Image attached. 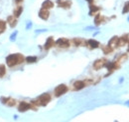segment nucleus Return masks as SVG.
<instances>
[{
    "mask_svg": "<svg viewBox=\"0 0 129 122\" xmlns=\"http://www.w3.org/2000/svg\"><path fill=\"white\" fill-rule=\"evenodd\" d=\"M5 73H6L5 66H4V65H2V64H0V78H1V77H3V76L5 75Z\"/></svg>",
    "mask_w": 129,
    "mask_h": 122,
    "instance_id": "nucleus-20",
    "label": "nucleus"
},
{
    "mask_svg": "<svg viewBox=\"0 0 129 122\" xmlns=\"http://www.w3.org/2000/svg\"><path fill=\"white\" fill-rule=\"evenodd\" d=\"M31 27H32V22H31V21H29V22H28V24H27V26H26V29L28 30V29H30Z\"/></svg>",
    "mask_w": 129,
    "mask_h": 122,
    "instance_id": "nucleus-28",
    "label": "nucleus"
},
{
    "mask_svg": "<svg viewBox=\"0 0 129 122\" xmlns=\"http://www.w3.org/2000/svg\"><path fill=\"white\" fill-rule=\"evenodd\" d=\"M86 1H87L88 3H92V2H93V0H86Z\"/></svg>",
    "mask_w": 129,
    "mask_h": 122,
    "instance_id": "nucleus-33",
    "label": "nucleus"
},
{
    "mask_svg": "<svg viewBox=\"0 0 129 122\" xmlns=\"http://www.w3.org/2000/svg\"><path fill=\"white\" fill-rule=\"evenodd\" d=\"M15 100L14 99H11V98H9V100H8V102L6 103V105H8V106H14L15 105Z\"/></svg>",
    "mask_w": 129,
    "mask_h": 122,
    "instance_id": "nucleus-26",
    "label": "nucleus"
},
{
    "mask_svg": "<svg viewBox=\"0 0 129 122\" xmlns=\"http://www.w3.org/2000/svg\"><path fill=\"white\" fill-rule=\"evenodd\" d=\"M89 15H93L95 12H97L98 10H99V8L98 7H96V6H94V5H90L89 6Z\"/></svg>",
    "mask_w": 129,
    "mask_h": 122,
    "instance_id": "nucleus-16",
    "label": "nucleus"
},
{
    "mask_svg": "<svg viewBox=\"0 0 129 122\" xmlns=\"http://www.w3.org/2000/svg\"><path fill=\"white\" fill-rule=\"evenodd\" d=\"M105 66H106V68H107L108 70H113V69L116 67V65H115L114 62H106V63H105Z\"/></svg>",
    "mask_w": 129,
    "mask_h": 122,
    "instance_id": "nucleus-17",
    "label": "nucleus"
},
{
    "mask_svg": "<svg viewBox=\"0 0 129 122\" xmlns=\"http://www.w3.org/2000/svg\"><path fill=\"white\" fill-rule=\"evenodd\" d=\"M5 29H6V23H5L4 21L0 20V34H1L2 32H4Z\"/></svg>",
    "mask_w": 129,
    "mask_h": 122,
    "instance_id": "nucleus-21",
    "label": "nucleus"
},
{
    "mask_svg": "<svg viewBox=\"0 0 129 122\" xmlns=\"http://www.w3.org/2000/svg\"><path fill=\"white\" fill-rule=\"evenodd\" d=\"M54 6V3L52 2L51 0H45L42 4V7L45 8V9H50V8H53Z\"/></svg>",
    "mask_w": 129,
    "mask_h": 122,
    "instance_id": "nucleus-12",
    "label": "nucleus"
},
{
    "mask_svg": "<svg viewBox=\"0 0 129 122\" xmlns=\"http://www.w3.org/2000/svg\"><path fill=\"white\" fill-rule=\"evenodd\" d=\"M82 40L80 39V38H75L74 39V44L76 45V46H79V45H81L82 44Z\"/></svg>",
    "mask_w": 129,
    "mask_h": 122,
    "instance_id": "nucleus-23",
    "label": "nucleus"
},
{
    "mask_svg": "<svg viewBox=\"0 0 129 122\" xmlns=\"http://www.w3.org/2000/svg\"><path fill=\"white\" fill-rule=\"evenodd\" d=\"M57 3L59 4L60 7H63V8H70L72 5V2L69 0H58Z\"/></svg>",
    "mask_w": 129,
    "mask_h": 122,
    "instance_id": "nucleus-8",
    "label": "nucleus"
},
{
    "mask_svg": "<svg viewBox=\"0 0 129 122\" xmlns=\"http://www.w3.org/2000/svg\"><path fill=\"white\" fill-rule=\"evenodd\" d=\"M55 43H56L57 46H59V47H64V48L69 47V45H70L69 40L66 39V38H59Z\"/></svg>",
    "mask_w": 129,
    "mask_h": 122,
    "instance_id": "nucleus-4",
    "label": "nucleus"
},
{
    "mask_svg": "<svg viewBox=\"0 0 129 122\" xmlns=\"http://www.w3.org/2000/svg\"><path fill=\"white\" fill-rule=\"evenodd\" d=\"M67 91H68V87L65 84H61V85H59V86L56 87V89H55V95L57 97H59V96L65 94Z\"/></svg>",
    "mask_w": 129,
    "mask_h": 122,
    "instance_id": "nucleus-3",
    "label": "nucleus"
},
{
    "mask_svg": "<svg viewBox=\"0 0 129 122\" xmlns=\"http://www.w3.org/2000/svg\"><path fill=\"white\" fill-rule=\"evenodd\" d=\"M128 52H129V47H128Z\"/></svg>",
    "mask_w": 129,
    "mask_h": 122,
    "instance_id": "nucleus-34",
    "label": "nucleus"
},
{
    "mask_svg": "<svg viewBox=\"0 0 129 122\" xmlns=\"http://www.w3.org/2000/svg\"><path fill=\"white\" fill-rule=\"evenodd\" d=\"M87 44H88V46H90V48H97L99 46V42L96 41V40H94V39L88 40L87 41Z\"/></svg>",
    "mask_w": 129,
    "mask_h": 122,
    "instance_id": "nucleus-11",
    "label": "nucleus"
},
{
    "mask_svg": "<svg viewBox=\"0 0 129 122\" xmlns=\"http://www.w3.org/2000/svg\"><path fill=\"white\" fill-rule=\"evenodd\" d=\"M54 39H53V37H49L48 39H47V41H46V43H45V49H50L52 46L54 45Z\"/></svg>",
    "mask_w": 129,
    "mask_h": 122,
    "instance_id": "nucleus-13",
    "label": "nucleus"
},
{
    "mask_svg": "<svg viewBox=\"0 0 129 122\" xmlns=\"http://www.w3.org/2000/svg\"><path fill=\"white\" fill-rule=\"evenodd\" d=\"M22 11H23V8H22L21 6H19V7L14 11V16H15V17H19V16L21 15Z\"/></svg>",
    "mask_w": 129,
    "mask_h": 122,
    "instance_id": "nucleus-18",
    "label": "nucleus"
},
{
    "mask_svg": "<svg viewBox=\"0 0 129 122\" xmlns=\"http://www.w3.org/2000/svg\"><path fill=\"white\" fill-rule=\"evenodd\" d=\"M50 100H51V96H50V94H48V93L42 94V95L38 98V101L40 102L39 104H40V105H43V106H46V105L50 102Z\"/></svg>",
    "mask_w": 129,
    "mask_h": 122,
    "instance_id": "nucleus-2",
    "label": "nucleus"
},
{
    "mask_svg": "<svg viewBox=\"0 0 129 122\" xmlns=\"http://www.w3.org/2000/svg\"><path fill=\"white\" fill-rule=\"evenodd\" d=\"M26 61H27L28 63H35V62L37 61V57H36V56H28V57L26 58Z\"/></svg>",
    "mask_w": 129,
    "mask_h": 122,
    "instance_id": "nucleus-19",
    "label": "nucleus"
},
{
    "mask_svg": "<svg viewBox=\"0 0 129 122\" xmlns=\"http://www.w3.org/2000/svg\"><path fill=\"white\" fill-rule=\"evenodd\" d=\"M8 100H9V97H1V102L3 104H6L8 102Z\"/></svg>",
    "mask_w": 129,
    "mask_h": 122,
    "instance_id": "nucleus-27",
    "label": "nucleus"
},
{
    "mask_svg": "<svg viewBox=\"0 0 129 122\" xmlns=\"http://www.w3.org/2000/svg\"><path fill=\"white\" fill-rule=\"evenodd\" d=\"M47 29H38V30H36L35 32L36 33H43V32H46Z\"/></svg>",
    "mask_w": 129,
    "mask_h": 122,
    "instance_id": "nucleus-29",
    "label": "nucleus"
},
{
    "mask_svg": "<svg viewBox=\"0 0 129 122\" xmlns=\"http://www.w3.org/2000/svg\"><path fill=\"white\" fill-rule=\"evenodd\" d=\"M105 63H106L105 59H98V60H96L93 63V68L98 70V69L102 68L103 66H105Z\"/></svg>",
    "mask_w": 129,
    "mask_h": 122,
    "instance_id": "nucleus-6",
    "label": "nucleus"
},
{
    "mask_svg": "<svg viewBox=\"0 0 129 122\" xmlns=\"http://www.w3.org/2000/svg\"><path fill=\"white\" fill-rule=\"evenodd\" d=\"M85 86V82H83V81H76L75 83H74V89L75 90H80V89H82L83 87Z\"/></svg>",
    "mask_w": 129,
    "mask_h": 122,
    "instance_id": "nucleus-10",
    "label": "nucleus"
},
{
    "mask_svg": "<svg viewBox=\"0 0 129 122\" xmlns=\"http://www.w3.org/2000/svg\"><path fill=\"white\" fill-rule=\"evenodd\" d=\"M93 29H95V27H90L89 26V27H86L85 28V30H93Z\"/></svg>",
    "mask_w": 129,
    "mask_h": 122,
    "instance_id": "nucleus-30",
    "label": "nucleus"
},
{
    "mask_svg": "<svg viewBox=\"0 0 129 122\" xmlns=\"http://www.w3.org/2000/svg\"><path fill=\"white\" fill-rule=\"evenodd\" d=\"M17 34H18V31H14V32L10 35V40H11V41H15V40H16V37H17Z\"/></svg>",
    "mask_w": 129,
    "mask_h": 122,
    "instance_id": "nucleus-24",
    "label": "nucleus"
},
{
    "mask_svg": "<svg viewBox=\"0 0 129 122\" xmlns=\"http://www.w3.org/2000/svg\"><path fill=\"white\" fill-rule=\"evenodd\" d=\"M103 20V17L100 15V14H97L96 16H95V18H94V23L96 24V25H99L101 22H102Z\"/></svg>",
    "mask_w": 129,
    "mask_h": 122,
    "instance_id": "nucleus-15",
    "label": "nucleus"
},
{
    "mask_svg": "<svg viewBox=\"0 0 129 122\" xmlns=\"http://www.w3.org/2000/svg\"><path fill=\"white\" fill-rule=\"evenodd\" d=\"M129 12V1H127L125 4H124V7H123V9H122V13L123 14H125V13H127Z\"/></svg>",
    "mask_w": 129,
    "mask_h": 122,
    "instance_id": "nucleus-22",
    "label": "nucleus"
},
{
    "mask_svg": "<svg viewBox=\"0 0 129 122\" xmlns=\"http://www.w3.org/2000/svg\"><path fill=\"white\" fill-rule=\"evenodd\" d=\"M49 15H50V13H49L48 9H45V8H43L39 12V17L42 18V19H44V20H47L49 18Z\"/></svg>",
    "mask_w": 129,
    "mask_h": 122,
    "instance_id": "nucleus-9",
    "label": "nucleus"
},
{
    "mask_svg": "<svg viewBox=\"0 0 129 122\" xmlns=\"http://www.w3.org/2000/svg\"><path fill=\"white\" fill-rule=\"evenodd\" d=\"M24 61V57L21 54H10L6 57V64L9 67H13Z\"/></svg>",
    "mask_w": 129,
    "mask_h": 122,
    "instance_id": "nucleus-1",
    "label": "nucleus"
},
{
    "mask_svg": "<svg viewBox=\"0 0 129 122\" xmlns=\"http://www.w3.org/2000/svg\"><path fill=\"white\" fill-rule=\"evenodd\" d=\"M125 105H126V106H128V107H129V100H128V101H126V102H125Z\"/></svg>",
    "mask_w": 129,
    "mask_h": 122,
    "instance_id": "nucleus-31",
    "label": "nucleus"
},
{
    "mask_svg": "<svg viewBox=\"0 0 129 122\" xmlns=\"http://www.w3.org/2000/svg\"><path fill=\"white\" fill-rule=\"evenodd\" d=\"M7 21H8V23H9V25H10L11 27H15L16 24H17V21H16V19H15L13 16H8Z\"/></svg>",
    "mask_w": 129,
    "mask_h": 122,
    "instance_id": "nucleus-14",
    "label": "nucleus"
},
{
    "mask_svg": "<svg viewBox=\"0 0 129 122\" xmlns=\"http://www.w3.org/2000/svg\"><path fill=\"white\" fill-rule=\"evenodd\" d=\"M16 1V3H20V2H22L23 0H15Z\"/></svg>",
    "mask_w": 129,
    "mask_h": 122,
    "instance_id": "nucleus-32",
    "label": "nucleus"
},
{
    "mask_svg": "<svg viewBox=\"0 0 129 122\" xmlns=\"http://www.w3.org/2000/svg\"><path fill=\"white\" fill-rule=\"evenodd\" d=\"M118 42H119V38H118V37H116V36H114V37H112V38L109 40L108 46H109V47H111V48L113 49V48H115V47H117V46H118Z\"/></svg>",
    "mask_w": 129,
    "mask_h": 122,
    "instance_id": "nucleus-7",
    "label": "nucleus"
},
{
    "mask_svg": "<svg viewBox=\"0 0 129 122\" xmlns=\"http://www.w3.org/2000/svg\"><path fill=\"white\" fill-rule=\"evenodd\" d=\"M111 51H112V48H111V47H109L108 45L103 47V52H104L105 54H107V53H109V52H111Z\"/></svg>",
    "mask_w": 129,
    "mask_h": 122,
    "instance_id": "nucleus-25",
    "label": "nucleus"
},
{
    "mask_svg": "<svg viewBox=\"0 0 129 122\" xmlns=\"http://www.w3.org/2000/svg\"><path fill=\"white\" fill-rule=\"evenodd\" d=\"M31 107H32V106H31V104H29L28 102H25V101H21V102H20V104H19L18 110H19L20 112H25L26 110L30 109Z\"/></svg>",
    "mask_w": 129,
    "mask_h": 122,
    "instance_id": "nucleus-5",
    "label": "nucleus"
}]
</instances>
